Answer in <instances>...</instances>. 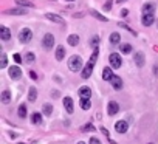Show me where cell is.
Masks as SVG:
<instances>
[{"mask_svg": "<svg viewBox=\"0 0 158 144\" xmlns=\"http://www.w3.org/2000/svg\"><path fill=\"white\" fill-rule=\"evenodd\" d=\"M153 12H155V8H153L152 3H146V5L143 6V25L144 26L153 25V22H155Z\"/></svg>", "mask_w": 158, "mask_h": 144, "instance_id": "cell-1", "label": "cell"}, {"mask_svg": "<svg viewBox=\"0 0 158 144\" xmlns=\"http://www.w3.org/2000/svg\"><path fill=\"white\" fill-rule=\"evenodd\" d=\"M98 54H99V50H98V48H95V51H93L92 57H90V61L87 62V65L84 67L82 73H81V76H82L84 79H87V78H90V76H92V71H93V67H95V64H96Z\"/></svg>", "mask_w": 158, "mask_h": 144, "instance_id": "cell-2", "label": "cell"}, {"mask_svg": "<svg viewBox=\"0 0 158 144\" xmlns=\"http://www.w3.org/2000/svg\"><path fill=\"white\" fill-rule=\"evenodd\" d=\"M68 68L71 71H79L82 68V59H81V56H71L68 59Z\"/></svg>", "mask_w": 158, "mask_h": 144, "instance_id": "cell-3", "label": "cell"}, {"mask_svg": "<svg viewBox=\"0 0 158 144\" xmlns=\"http://www.w3.org/2000/svg\"><path fill=\"white\" fill-rule=\"evenodd\" d=\"M31 39H33V31H31L30 28L20 30V33H19V40H20L22 43H28Z\"/></svg>", "mask_w": 158, "mask_h": 144, "instance_id": "cell-4", "label": "cell"}, {"mask_svg": "<svg viewBox=\"0 0 158 144\" xmlns=\"http://www.w3.org/2000/svg\"><path fill=\"white\" fill-rule=\"evenodd\" d=\"M42 47L45 48V50H51L53 47H55V36L47 33L43 36V40H42Z\"/></svg>", "mask_w": 158, "mask_h": 144, "instance_id": "cell-5", "label": "cell"}, {"mask_svg": "<svg viewBox=\"0 0 158 144\" xmlns=\"http://www.w3.org/2000/svg\"><path fill=\"white\" fill-rule=\"evenodd\" d=\"M109 62H110L112 68H119L121 64H123V61H121V56L118 54V53H112V54L109 56Z\"/></svg>", "mask_w": 158, "mask_h": 144, "instance_id": "cell-6", "label": "cell"}, {"mask_svg": "<svg viewBox=\"0 0 158 144\" xmlns=\"http://www.w3.org/2000/svg\"><path fill=\"white\" fill-rule=\"evenodd\" d=\"M127 129H129V124H127V121H124V119H121V121H118V123L115 124V130L118 133H126L127 132Z\"/></svg>", "mask_w": 158, "mask_h": 144, "instance_id": "cell-7", "label": "cell"}, {"mask_svg": "<svg viewBox=\"0 0 158 144\" xmlns=\"http://www.w3.org/2000/svg\"><path fill=\"white\" fill-rule=\"evenodd\" d=\"M10 76H11V79H20L22 78V70L19 68V67H10Z\"/></svg>", "mask_w": 158, "mask_h": 144, "instance_id": "cell-8", "label": "cell"}, {"mask_svg": "<svg viewBox=\"0 0 158 144\" xmlns=\"http://www.w3.org/2000/svg\"><path fill=\"white\" fill-rule=\"evenodd\" d=\"M119 112V105L116 104L115 101H110L109 102V107H107V113H109L110 116H113V115H116Z\"/></svg>", "mask_w": 158, "mask_h": 144, "instance_id": "cell-9", "label": "cell"}, {"mask_svg": "<svg viewBox=\"0 0 158 144\" xmlns=\"http://www.w3.org/2000/svg\"><path fill=\"white\" fill-rule=\"evenodd\" d=\"M110 82H112V87H113L115 90H121V88H123V79H121L119 76L113 74V78L110 79Z\"/></svg>", "mask_w": 158, "mask_h": 144, "instance_id": "cell-10", "label": "cell"}, {"mask_svg": "<svg viewBox=\"0 0 158 144\" xmlns=\"http://www.w3.org/2000/svg\"><path fill=\"white\" fill-rule=\"evenodd\" d=\"M28 10H25V8H12V10H8L6 14H12V16H25Z\"/></svg>", "mask_w": 158, "mask_h": 144, "instance_id": "cell-11", "label": "cell"}, {"mask_svg": "<svg viewBox=\"0 0 158 144\" xmlns=\"http://www.w3.org/2000/svg\"><path fill=\"white\" fill-rule=\"evenodd\" d=\"M79 96L84 98V99H90V96H92V90L88 87H81L79 88Z\"/></svg>", "mask_w": 158, "mask_h": 144, "instance_id": "cell-12", "label": "cell"}, {"mask_svg": "<svg viewBox=\"0 0 158 144\" xmlns=\"http://www.w3.org/2000/svg\"><path fill=\"white\" fill-rule=\"evenodd\" d=\"M11 37V31L6 28V26H0V39L3 40H10Z\"/></svg>", "mask_w": 158, "mask_h": 144, "instance_id": "cell-13", "label": "cell"}, {"mask_svg": "<svg viewBox=\"0 0 158 144\" xmlns=\"http://www.w3.org/2000/svg\"><path fill=\"white\" fill-rule=\"evenodd\" d=\"M45 17H47L48 20L55 22V23H62V22H64V19H62L61 16H57V14H51V12H47V14H45Z\"/></svg>", "mask_w": 158, "mask_h": 144, "instance_id": "cell-14", "label": "cell"}, {"mask_svg": "<svg viewBox=\"0 0 158 144\" xmlns=\"http://www.w3.org/2000/svg\"><path fill=\"white\" fill-rule=\"evenodd\" d=\"M0 101H2L3 104H10V101H11V93H10V90H3L2 94H0Z\"/></svg>", "mask_w": 158, "mask_h": 144, "instance_id": "cell-15", "label": "cell"}, {"mask_svg": "<svg viewBox=\"0 0 158 144\" xmlns=\"http://www.w3.org/2000/svg\"><path fill=\"white\" fill-rule=\"evenodd\" d=\"M64 105H65V110L68 112V113H73V99H71V98H64Z\"/></svg>", "mask_w": 158, "mask_h": 144, "instance_id": "cell-16", "label": "cell"}, {"mask_svg": "<svg viewBox=\"0 0 158 144\" xmlns=\"http://www.w3.org/2000/svg\"><path fill=\"white\" fill-rule=\"evenodd\" d=\"M112 78H113L112 68H110V67H106V68L102 70V79H104V81H110Z\"/></svg>", "mask_w": 158, "mask_h": 144, "instance_id": "cell-17", "label": "cell"}, {"mask_svg": "<svg viewBox=\"0 0 158 144\" xmlns=\"http://www.w3.org/2000/svg\"><path fill=\"white\" fill-rule=\"evenodd\" d=\"M67 42H68V45H71V47H76V45L79 43V36L78 34H70L68 39H67Z\"/></svg>", "mask_w": 158, "mask_h": 144, "instance_id": "cell-18", "label": "cell"}, {"mask_svg": "<svg viewBox=\"0 0 158 144\" xmlns=\"http://www.w3.org/2000/svg\"><path fill=\"white\" fill-rule=\"evenodd\" d=\"M135 64H137L138 67H143L144 65V54L141 51H138L137 54H135Z\"/></svg>", "mask_w": 158, "mask_h": 144, "instance_id": "cell-19", "label": "cell"}, {"mask_svg": "<svg viewBox=\"0 0 158 144\" xmlns=\"http://www.w3.org/2000/svg\"><path fill=\"white\" fill-rule=\"evenodd\" d=\"M64 57H65V48L61 45V47H57V50H56V59L57 61H62Z\"/></svg>", "mask_w": 158, "mask_h": 144, "instance_id": "cell-20", "label": "cell"}, {"mask_svg": "<svg viewBox=\"0 0 158 144\" xmlns=\"http://www.w3.org/2000/svg\"><path fill=\"white\" fill-rule=\"evenodd\" d=\"M36 98H37V90H36L34 87H31V88H30V92H28V101L34 102V101H36Z\"/></svg>", "mask_w": 158, "mask_h": 144, "instance_id": "cell-21", "label": "cell"}, {"mask_svg": "<svg viewBox=\"0 0 158 144\" xmlns=\"http://www.w3.org/2000/svg\"><path fill=\"white\" fill-rule=\"evenodd\" d=\"M119 51L124 53V54H129V53L132 51V45H130V43H123L119 47Z\"/></svg>", "mask_w": 158, "mask_h": 144, "instance_id": "cell-22", "label": "cell"}, {"mask_svg": "<svg viewBox=\"0 0 158 144\" xmlns=\"http://www.w3.org/2000/svg\"><path fill=\"white\" fill-rule=\"evenodd\" d=\"M31 123H33V124H40V123H42V115L37 113V112L33 113V116H31Z\"/></svg>", "mask_w": 158, "mask_h": 144, "instance_id": "cell-23", "label": "cell"}, {"mask_svg": "<svg viewBox=\"0 0 158 144\" xmlns=\"http://www.w3.org/2000/svg\"><path fill=\"white\" fill-rule=\"evenodd\" d=\"M90 107H92L90 99H84V98H81V109H82V110H88Z\"/></svg>", "mask_w": 158, "mask_h": 144, "instance_id": "cell-24", "label": "cell"}, {"mask_svg": "<svg viewBox=\"0 0 158 144\" xmlns=\"http://www.w3.org/2000/svg\"><path fill=\"white\" fill-rule=\"evenodd\" d=\"M90 14H92L93 17H96L98 20H101V22H107V17H104L102 14H99L98 11H95V10H90Z\"/></svg>", "mask_w": 158, "mask_h": 144, "instance_id": "cell-25", "label": "cell"}, {"mask_svg": "<svg viewBox=\"0 0 158 144\" xmlns=\"http://www.w3.org/2000/svg\"><path fill=\"white\" fill-rule=\"evenodd\" d=\"M119 39H121V36L118 33H112L110 34V43H113V45L119 43Z\"/></svg>", "mask_w": 158, "mask_h": 144, "instance_id": "cell-26", "label": "cell"}, {"mask_svg": "<svg viewBox=\"0 0 158 144\" xmlns=\"http://www.w3.org/2000/svg\"><path fill=\"white\" fill-rule=\"evenodd\" d=\"M16 3L20 5V6H26V8H33L34 6L31 2H28V0H16Z\"/></svg>", "mask_w": 158, "mask_h": 144, "instance_id": "cell-27", "label": "cell"}, {"mask_svg": "<svg viewBox=\"0 0 158 144\" xmlns=\"http://www.w3.org/2000/svg\"><path fill=\"white\" fill-rule=\"evenodd\" d=\"M26 112H28V110H26V105L22 104V105L19 107V110H17V113H19L20 118H25V116H26Z\"/></svg>", "mask_w": 158, "mask_h": 144, "instance_id": "cell-28", "label": "cell"}, {"mask_svg": "<svg viewBox=\"0 0 158 144\" xmlns=\"http://www.w3.org/2000/svg\"><path fill=\"white\" fill-rule=\"evenodd\" d=\"M98 43H99V36H93V37L90 39V45H92L93 48H98Z\"/></svg>", "mask_w": 158, "mask_h": 144, "instance_id": "cell-29", "label": "cell"}, {"mask_svg": "<svg viewBox=\"0 0 158 144\" xmlns=\"http://www.w3.org/2000/svg\"><path fill=\"white\" fill-rule=\"evenodd\" d=\"M51 112H53V107L50 105V104H43V113L47 115V116H50L51 115Z\"/></svg>", "mask_w": 158, "mask_h": 144, "instance_id": "cell-30", "label": "cell"}, {"mask_svg": "<svg viewBox=\"0 0 158 144\" xmlns=\"http://www.w3.org/2000/svg\"><path fill=\"white\" fill-rule=\"evenodd\" d=\"M34 59H36V56L33 54V53H28V54L25 56V61L28 62V64H33V62H34Z\"/></svg>", "mask_w": 158, "mask_h": 144, "instance_id": "cell-31", "label": "cell"}, {"mask_svg": "<svg viewBox=\"0 0 158 144\" xmlns=\"http://www.w3.org/2000/svg\"><path fill=\"white\" fill-rule=\"evenodd\" d=\"M6 54H5V53H3V54H2V59H0V67H2V68H5V67H6Z\"/></svg>", "mask_w": 158, "mask_h": 144, "instance_id": "cell-32", "label": "cell"}, {"mask_svg": "<svg viewBox=\"0 0 158 144\" xmlns=\"http://www.w3.org/2000/svg\"><path fill=\"white\" fill-rule=\"evenodd\" d=\"M119 26H123V28H126V30H127V31H130V33H132V34H135V36H137V31H133L132 28H130V26H127V25H124V23H119Z\"/></svg>", "mask_w": 158, "mask_h": 144, "instance_id": "cell-33", "label": "cell"}, {"mask_svg": "<svg viewBox=\"0 0 158 144\" xmlns=\"http://www.w3.org/2000/svg\"><path fill=\"white\" fill-rule=\"evenodd\" d=\"M12 59H14L16 64H20V62H22V57H20V54H17V53H16L14 56H12Z\"/></svg>", "mask_w": 158, "mask_h": 144, "instance_id": "cell-34", "label": "cell"}, {"mask_svg": "<svg viewBox=\"0 0 158 144\" xmlns=\"http://www.w3.org/2000/svg\"><path fill=\"white\" fill-rule=\"evenodd\" d=\"M110 8H112V0H109V2L106 3V6H104V10H106V11H110Z\"/></svg>", "mask_w": 158, "mask_h": 144, "instance_id": "cell-35", "label": "cell"}, {"mask_svg": "<svg viewBox=\"0 0 158 144\" xmlns=\"http://www.w3.org/2000/svg\"><path fill=\"white\" fill-rule=\"evenodd\" d=\"M90 144H101L98 138H90Z\"/></svg>", "mask_w": 158, "mask_h": 144, "instance_id": "cell-36", "label": "cell"}, {"mask_svg": "<svg viewBox=\"0 0 158 144\" xmlns=\"http://www.w3.org/2000/svg\"><path fill=\"white\" fill-rule=\"evenodd\" d=\"M30 76H31V79H37V74H36V71H30Z\"/></svg>", "mask_w": 158, "mask_h": 144, "instance_id": "cell-37", "label": "cell"}, {"mask_svg": "<svg viewBox=\"0 0 158 144\" xmlns=\"http://www.w3.org/2000/svg\"><path fill=\"white\" fill-rule=\"evenodd\" d=\"M84 130H93V125H92V124H87V125L84 127Z\"/></svg>", "mask_w": 158, "mask_h": 144, "instance_id": "cell-38", "label": "cell"}, {"mask_svg": "<svg viewBox=\"0 0 158 144\" xmlns=\"http://www.w3.org/2000/svg\"><path fill=\"white\" fill-rule=\"evenodd\" d=\"M153 74H155V76H158V65H155V67H153Z\"/></svg>", "mask_w": 158, "mask_h": 144, "instance_id": "cell-39", "label": "cell"}, {"mask_svg": "<svg viewBox=\"0 0 158 144\" xmlns=\"http://www.w3.org/2000/svg\"><path fill=\"white\" fill-rule=\"evenodd\" d=\"M127 14H129V11H127V10H123V11H121V16H124V17H126Z\"/></svg>", "mask_w": 158, "mask_h": 144, "instance_id": "cell-40", "label": "cell"}, {"mask_svg": "<svg viewBox=\"0 0 158 144\" xmlns=\"http://www.w3.org/2000/svg\"><path fill=\"white\" fill-rule=\"evenodd\" d=\"M123 2H126V0H118V3H123Z\"/></svg>", "mask_w": 158, "mask_h": 144, "instance_id": "cell-41", "label": "cell"}, {"mask_svg": "<svg viewBox=\"0 0 158 144\" xmlns=\"http://www.w3.org/2000/svg\"><path fill=\"white\" fill-rule=\"evenodd\" d=\"M67 2H75V0H67Z\"/></svg>", "mask_w": 158, "mask_h": 144, "instance_id": "cell-42", "label": "cell"}, {"mask_svg": "<svg viewBox=\"0 0 158 144\" xmlns=\"http://www.w3.org/2000/svg\"><path fill=\"white\" fill-rule=\"evenodd\" d=\"M78 144H85V143H82V141H81V143H78Z\"/></svg>", "mask_w": 158, "mask_h": 144, "instance_id": "cell-43", "label": "cell"}, {"mask_svg": "<svg viewBox=\"0 0 158 144\" xmlns=\"http://www.w3.org/2000/svg\"><path fill=\"white\" fill-rule=\"evenodd\" d=\"M17 144H25V143H17Z\"/></svg>", "mask_w": 158, "mask_h": 144, "instance_id": "cell-44", "label": "cell"}, {"mask_svg": "<svg viewBox=\"0 0 158 144\" xmlns=\"http://www.w3.org/2000/svg\"><path fill=\"white\" fill-rule=\"evenodd\" d=\"M149 144H152V143H149Z\"/></svg>", "mask_w": 158, "mask_h": 144, "instance_id": "cell-45", "label": "cell"}]
</instances>
